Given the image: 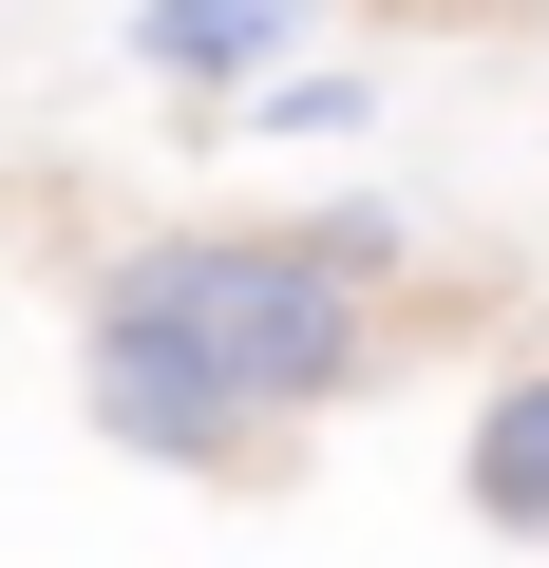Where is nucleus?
I'll return each mask as SVG.
<instances>
[{
  "instance_id": "nucleus-1",
  "label": "nucleus",
  "mask_w": 549,
  "mask_h": 568,
  "mask_svg": "<svg viewBox=\"0 0 549 568\" xmlns=\"http://www.w3.org/2000/svg\"><path fill=\"white\" fill-rule=\"evenodd\" d=\"M379 304H360V246L342 227H171L95 284V342H77V398L114 455L152 474H227L246 436H285L360 379Z\"/></svg>"
},
{
  "instance_id": "nucleus-2",
  "label": "nucleus",
  "mask_w": 549,
  "mask_h": 568,
  "mask_svg": "<svg viewBox=\"0 0 549 568\" xmlns=\"http://www.w3.org/2000/svg\"><path fill=\"white\" fill-rule=\"evenodd\" d=\"M285 39H304V0H152V20H133V58L171 95H227V77H265Z\"/></svg>"
},
{
  "instance_id": "nucleus-3",
  "label": "nucleus",
  "mask_w": 549,
  "mask_h": 568,
  "mask_svg": "<svg viewBox=\"0 0 549 568\" xmlns=\"http://www.w3.org/2000/svg\"><path fill=\"white\" fill-rule=\"evenodd\" d=\"M474 511H492V530H549V379H511V398L474 417Z\"/></svg>"
}]
</instances>
